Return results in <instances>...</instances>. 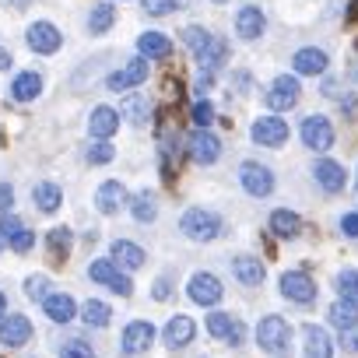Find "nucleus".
<instances>
[{"mask_svg": "<svg viewBox=\"0 0 358 358\" xmlns=\"http://www.w3.org/2000/svg\"><path fill=\"white\" fill-rule=\"evenodd\" d=\"M92 165H106V162H113L116 158V151H113V144L109 141H95L92 148H88V155H85Z\"/></svg>", "mask_w": 358, "mask_h": 358, "instance_id": "obj_42", "label": "nucleus"}, {"mask_svg": "<svg viewBox=\"0 0 358 358\" xmlns=\"http://www.w3.org/2000/svg\"><path fill=\"white\" fill-rule=\"evenodd\" d=\"M302 348H306V358H334V344H330V334L316 323H306L302 327Z\"/></svg>", "mask_w": 358, "mask_h": 358, "instance_id": "obj_20", "label": "nucleus"}, {"mask_svg": "<svg viewBox=\"0 0 358 358\" xmlns=\"http://www.w3.org/2000/svg\"><path fill=\"white\" fill-rule=\"evenodd\" d=\"M264 29H267V18H264V11H260L257 4L239 8V15H236V32H239L246 43L260 39V36H264Z\"/></svg>", "mask_w": 358, "mask_h": 358, "instance_id": "obj_18", "label": "nucleus"}, {"mask_svg": "<svg viewBox=\"0 0 358 358\" xmlns=\"http://www.w3.org/2000/svg\"><path fill=\"white\" fill-rule=\"evenodd\" d=\"M88 278H92L95 285H106L109 292H116V295H123V299H130V295H134V285H130V278L120 271V264H116V260H92Z\"/></svg>", "mask_w": 358, "mask_h": 358, "instance_id": "obj_4", "label": "nucleus"}, {"mask_svg": "<svg viewBox=\"0 0 358 358\" xmlns=\"http://www.w3.org/2000/svg\"><path fill=\"white\" fill-rule=\"evenodd\" d=\"M299 92H302V88H299V78L281 74V78H274L271 88L264 92V102H267L271 113H288V109L299 106Z\"/></svg>", "mask_w": 358, "mask_h": 358, "instance_id": "obj_3", "label": "nucleus"}, {"mask_svg": "<svg viewBox=\"0 0 358 358\" xmlns=\"http://www.w3.org/2000/svg\"><path fill=\"white\" fill-rule=\"evenodd\" d=\"M144 81H148V60L137 57V60L123 64L120 71H113V74L106 78V88H109V92H130V88L144 85Z\"/></svg>", "mask_w": 358, "mask_h": 358, "instance_id": "obj_8", "label": "nucleus"}, {"mask_svg": "<svg viewBox=\"0 0 358 358\" xmlns=\"http://www.w3.org/2000/svg\"><path fill=\"white\" fill-rule=\"evenodd\" d=\"M327 53L323 50H316V46H306V50H299L295 57H292V67H295V74H309V78H316V74H327Z\"/></svg>", "mask_w": 358, "mask_h": 358, "instance_id": "obj_21", "label": "nucleus"}, {"mask_svg": "<svg viewBox=\"0 0 358 358\" xmlns=\"http://www.w3.org/2000/svg\"><path fill=\"white\" fill-rule=\"evenodd\" d=\"M25 295L29 299H36V302H46L53 292H50V278L46 274H32L29 281H25Z\"/></svg>", "mask_w": 358, "mask_h": 358, "instance_id": "obj_38", "label": "nucleus"}, {"mask_svg": "<svg viewBox=\"0 0 358 358\" xmlns=\"http://www.w3.org/2000/svg\"><path fill=\"white\" fill-rule=\"evenodd\" d=\"M341 232H344L348 239H358V211H351V215L341 218Z\"/></svg>", "mask_w": 358, "mask_h": 358, "instance_id": "obj_46", "label": "nucleus"}, {"mask_svg": "<svg viewBox=\"0 0 358 358\" xmlns=\"http://www.w3.org/2000/svg\"><path fill=\"white\" fill-rule=\"evenodd\" d=\"M22 229H25V225H22V218H18V215H11V211H8L4 218H0V239H4V243H11Z\"/></svg>", "mask_w": 358, "mask_h": 358, "instance_id": "obj_43", "label": "nucleus"}, {"mask_svg": "<svg viewBox=\"0 0 358 358\" xmlns=\"http://www.w3.org/2000/svg\"><path fill=\"white\" fill-rule=\"evenodd\" d=\"M348 78L358 81V53H355V60H351V67H348Z\"/></svg>", "mask_w": 358, "mask_h": 358, "instance_id": "obj_51", "label": "nucleus"}, {"mask_svg": "<svg viewBox=\"0 0 358 358\" xmlns=\"http://www.w3.org/2000/svg\"><path fill=\"white\" fill-rule=\"evenodd\" d=\"M281 295L299 302V306H309V302H316V285L306 271H285L281 274Z\"/></svg>", "mask_w": 358, "mask_h": 358, "instance_id": "obj_9", "label": "nucleus"}, {"mask_svg": "<svg viewBox=\"0 0 358 358\" xmlns=\"http://www.w3.org/2000/svg\"><path fill=\"white\" fill-rule=\"evenodd\" d=\"M123 113H127L134 123H144L151 109H148V102H144L141 95H127V99H123Z\"/></svg>", "mask_w": 358, "mask_h": 358, "instance_id": "obj_40", "label": "nucleus"}, {"mask_svg": "<svg viewBox=\"0 0 358 358\" xmlns=\"http://www.w3.org/2000/svg\"><path fill=\"white\" fill-rule=\"evenodd\" d=\"M187 151H190V158H194L197 165H215L218 155H222V141H218L211 130H194V134L187 137Z\"/></svg>", "mask_w": 358, "mask_h": 358, "instance_id": "obj_12", "label": "nucleus"}, {"mask_svg": "<svg viewBox=\"0 0 358 358\" xmlns=\"http://www.w3.org/2000/svg\"><path fill=\"white\" fill-rule=\"evenodd\" d=\"M211 85H215V71H201V78H197V85H194V92L204 99V92H211Z\"/></svg>", "mask_w": 358, "mask_h": 358, "instance_id": "obj_47", "label": "nucleus"}, {"mask_svg": "<svg viewBox=\"0 0 358 358\" xmlns=\"http://www.w3.org/2000/svg\"><path fill=\"white\" fill-rule=\"evenodd\" d=\"M46 246H50L53 264H64V257H67V253H71V246H74V232H71L67 225H57V229H50Z\"/></svg>", "mask_w": 358, "mask_h": 358, "instance_id": "obj_28", "label": "nucleus"}, {"mask_svg": "<svg viewBox=\"0 0 358 358\" xmlns=\"http://www.w3.org/2000/svg\"><path fill=\"white\" fill-rule=\"evenodd\" d=\"M39 95H43V78L36 71H25V74H18L11 81V99L15 102H36Z\"/></svg>", "mask_w": 358, "mask_h": 358, "instance_id": "obj_25", "label": "nucleus"}, {"mask_svg": "<svg viewBox=\"0 0 358 358\" xmlns=\"http://www.w3.org/2000/svg\"><path fill=\"white\" fill-rule=\"evenodd\" d=\"M123 204H130V197H127V187L120 183V179H106V183L95 190V208H99V215H120V208Z\"/></svg>", "mask_w": 358, "mask_h": 358, "instance_id": "obj_14", "label": "nucleus"}, {"mask_svg": "<svg viewBox=\"0 0 358 358\" xmlns=\"http://www.w3.org/2000/svg\"><path fill=\"white\" fill-rule=\"evenodd\" d=\"M32 334H36L32 320L22 316V313H11V316L0 320V344H4V348H25L32 341Z\"/></svg>", "mask_w": 358, "mask_h": 358, "instance_id": "obj_10", "label": "nucleus"}, {"mask_svg": "<svg viewBox=\"0 0 358 358\" xmlns=\"http://www.w3.org/2000/svg\"><path fill=\"white\" fill-rule=\"evenodd\" d=\"M109 260H116L120 267H127V271H137V267H144V250L137 246V243H130V239H116L113 243V250H109Z\"/></svg>", "mask_w": 358, "mask_h": 358, "instance_id": "obj_24", "label": "nucleus"}, {"mask_svg": "<svg viewBox=\"0 0 358 358\" xmlns=\"http://www.w3.org/2000/svg\"><path fill=\"white\" fill-rule=\"evenodd\" d=\"M253 141L260 144V148H281L285 141H288V123L278 116V113H267V116H260L257 123H253Z\"/></svg>", "mask_w": 358, "mask_h": 358, "instance_id": "obj_7", "label": "nucleus"}, {"mask_svg": "<svg viewBox=\"0 0 358 358\" xmlns=\"http://www.w3.org/2000/svg\"><path fill=\"white\" fill-rule=\"evenodd\" d=\"M179 229H183V236L187 239H194V243H211V239H218L222 236V218L215 215V211H204V208H190L187 215H183V222H179Z\"/></svg>", "mask_w": 358, "mask_h": 358, "instance_id": "obj_2", "label": "nucleus"}, {"mask_svg": "<svg viewBox=\"0 0 358 358\" xmlns=\"http://www.w3.org/2000/svg\"><path fill=\"white\" fill-rule=\"evenodd\" d=\"M113 22H116V8L109 4V0H102V4H95L92 15H88V32L92 36H102V32L113 29Z\"/></svg>", "mask_w": 358, "mask_h": 358, "instance_id": "obj_32", "label": "nucleus"}, {"mask_svg": "<svg viewBox=\"0 0 358 358\" xmlns=\"http://www.w3.org/2000/svg\"><path fill=\"white\" fill-rule=\"evenodd\" d=\"M348 351H355V355H358V330L348 337Z\"/></svg>", "mask_w": 358, "mask_h": 358, "instance_id": "obj_52", "label": "nucleus"}, {"mask_svg": "<svg viewBox=\"0 0 358 358\" xmlns=\"http://www.w3.org/2000/svg\"><path fill=\"white\" fill-rule=\"evenodd\" d=\"M32 201L39 204V211L53 215V211L64 204V190H60L57 183H36V187H32Z\"/></svg>", "mask_w": 358, "mask_h": 358, "instance_id": "obj_30", "label": "nucleus"}, {"mask_svg": "<svg viewBox=\"0 0 358 358\" xmlns=\"http://www.w3.org/2000/svg\"><path fill=\"white\" fill-rule=\"evenodd\" d=\"M257 344H260V351H267L271 358L288 355V344H292V327H288V320H281V316H264L260 327H257Z\"/></svg>", "mask_w": 358, "mask_h": 358, "instance_id": "obj_1", "label": "nucleus"}, {"mask_svg": "<svg viewBox=\"0 0 358 358\" xmlns=\"http://www.w3.org/2000/svg\"><path fill=\"white\" fill-rule=\"evenodd\" d=\"M141 4H144L148 15L162 18V15H172V11H187L190 0H141Z\"/></svg>", "mask_w": 358, "mask_h": 358, "instance_id": "obj_37", "label": "nucleus"}, {"mask_svg": "<svg viewBox=\"0 0 358 358\" xmlns=\"http://www.w3.org/2000/svg\"><path fill=\"white\" fill-rule=\"evenodd\" d=\"M8 246H11L15 253H29V250L36 246V232H29V229H22V232H18V236H15V239L8 243Z\"/></svg>", "mask_w": 358, "mask_h": 358, "instance_id": "obj_45", "label": "nucleus"}, {"mask_svg": "<svg viewBox=\"0 0 358 358\" xmlns=\"http://www.w3.org/2000/svg\"><path fill=\"white\" fill-rule=\"evenodd\" d=\"M11 204H15V190H11L8 183H0V215H8Z\"/></svg>", "mask_w": 358, "mask_h": 358, "instance_id": "obj_48", "label": "nucleus"}, {"mask_svg": "<svg viewBox=\"0 0 358 358\" xmlns=\"http://www.w3.org/2000/svg\"><path fill=\"white\" fill-rule=\"evenodd\" d=\"M8 4H15V8H25V4H29V0H8Z\"/></svg>", "mask_w": 358, "mask_h": 358, "instance_id": "obj_54", "label": "nucleus"}, {"mask_svg": "<svg viewBox=\"0 0 358 358\" xmlns=\"http://www.w3.org/2000/svg\"><path fill=\"white\" fill-rule=\"evenodd\" d=\"M137 50L144 60H169L172 57V39L165 32H144L137 39Z\"/></svg>", "mask_w": 358, "mask_h": 358, "instance_id": "obj_23", "label": "nucleus"}, {"mask_svg": "<svg viewBox=\"0 0 358 358\" xmlns=\"http://www.w3.org/2000/svg\"><path fill=\"white\" fill-rule=\"evenodd\" d=\"M183 43L194 50V57H201V53L215 43V36H211L204 25H190V29H183Z\"/></svg>", "mask_w": 358, "mask_h": 358, "instance_id": "obj_36", "label": "nucleus"}, {"mask_svg": "<svg viewBox=\"0 0 358 358\" xmlns=\"http://www.w3.org/2000/svg\"><path fill=\"white\" fill-rule=\"evenodd\" d=\"M208 334L218 337V341H225V344H243L246 327H243L232 313H211V316H208Z\"/></svg>", "mask_w": 358, "mask_h": 358, "instance_id": "obj_15", "label": "nucleus"}, {"mask_svg": "<svg viewBox=\"0 0 358 358\" xmlns=\"http://www.w3.org/2000/svg\"><path fill=\"white\" fill-rule=\"evenodd\" d=\"M60 358H95V351L85 344V341H67L60 348Z\"/></svg>", "mask_w": 358, "mask_h": 358, "instance_id": "obj_44", "label": "nucleus"}, {"mask_svg": "<svg viewBox=\"0 0 358 358\" xmlns=\"http://www.w3.org/2000/svg\"><path fill=\"white\" fill-rule=\"evenodd\" d=\"M25 43H29V50H32V53L50 57V53H57V50L64 46V36H60V29H57V25H50V22H36V25H29Z\"/></svg>", "mask_w": 358, "mask_h": 358, "instance_id": "obj_11", "label": "nucleus"}, {"mask_svg": "<svg viewBox=\"0 0 358 358\" xmlns=\"http://www.w3.org/2000/svg\"><path fill=\"white\" fill-rule=\"evenodd\" d=\"M232 274H236L243 285L253 288V285L264 281V264H260L257 257H236V260H232Z\"/></svg>", "mask_w": 358, "mask_h": 358, "instance_id": "obj_31", "label": "nucleus"}, {"mask_svg": "<svg viewBox=\"0 0 358 358\" xmlns=\"http://www.w3.org/2000/svg\"><path fill=\"white\" fill-rule=\"evenodd\" d=\"M109 316H113V309L106 302H99V299H88L85 309H81V320L88 327H109Z\"/></svg>", "mask_w": 358, "mask_h": 358, "instance_id": "obj_35", "label": "nucleus"}, {"mask_svg": "<svg viewBox=\"0 0 358 358\" xmlns=\"http://www.w3.org/2000/svg\"><path fill=\"white\" fill-rule=\"evenodd\" d=\"M330 323H334L337 330H355V327H358V302L337 299V302L330 306Z\"/></svg>", "mask_w": 358, "mask_h": 358, "instance_id": "obj_29", "label": "nucleus"}, {"mask_svg": "<svg viewBox=\"0 0 358 358\" xmlns=\"http://www.w3.org/2000/svg\"><path fill=\"white\" fill-rule=\"evenodd\" d=\"M302 144L309 148V151H330L334 148V127H330V120L327 116H306L302 120Z\"/></svg>", "mask_w": 358, "mask_h": 358, "instance_id": "obj_6", "label": "nucleus"}, {"mask_svg": "<svg viewBox=\"0 0 358 358\" xmlns=\"http://www.w3.org/2000/svg\"><path fill=\"white\" fill-rule=\"evenodd\" d=\"M225 60H229V43H225L222 36H215V43H211V46H208V50H204V53L197 57L201 71H218V67H222Z\"/></svg>", "mask_w": 358, "mask_h": 358, "instance_id": "obj_33", "label": "nucleus"}, {"mask_svg": "<svg viewBox=\"0 0 358 358\" xmlns=\"http://www.w3.org/2000/svg\"><path fill=\"white\" fill-rule=\"evenodd\" d=\"M190 120H194V127H197V130H208V127L215 123V106H211L208 99H201V102L194 106V113H190Z\"/></svg>", "mask_w": 358, "mask_h": 358, "instance_id": "obj_41", "label": "nucleus"}, {"mask_svg": "<svg viewBox=\"0 0 358 358\" xmlns=\"http://www.w3.org/2000/svg\"><path fill=\"white\" fill-rule=\"evenodd\" d=\"M337 292H341V299L358 302V271H341L337 274Z\"/></svg>", "mask_w": 358, "mask_h": 358, "instance_id": "obj_39", "label": "nucleus"}, {"mask_svg": "<svg viewBox=\"0 0 358 358\" xmlns=\"http://www.w3.org/2000/svg\"><path fill=\"white\" fill-rule=\"evenodd\" d=\"M151 341H155V327H151L148 320H134V323H127V330H123L120 351H123V355H141V351L151 348Z\"/></svg>", "mask_w": 358, "mask_h": 358, "instance_id": "obj_16", "label": "nucleus"}, {"mask_svg": "<svg viewBox=\"0 0 358 358\" xmlns=\"http://www.w3.org/2000/svg\"><path fill=\"white\" fill-rule=\"evenodd\" d=\"M43 313H46L53 323H71V320L78 316V306H74V299H71V295L53 292V295L43 302Z\"/></svg>", "mask_w": 358, "mask_h": 358, "instance_id": "obj_26", "label": "nucleus"}, {"mask_svg": "<svg viewBox=\"0 0 358 358\" xmlns=\"http://www.w3.org/2000/svg\"><path fill=\"white\" fill-rule=\"evenodd\" d=\"M155 299H158V302L169 299V278H158V281H155Z\"/></svg>", "mask_w": 358, "mask_h": 358, "instance_id": "obj_49", "label": "nucleus"}, {"mask_svg": "<svg viewBox=\"0 0 358 358\" xmlns=\"http://www.w3.org/2000/svg\"><path fill=\"white\" fill-rule=\"evenodd\" d=\"M0 246H4V239H0Z\"/></svg>", "mask_w": 358, "mask_h": 358, "instance_id": "obj_56", "label": "nucleus"}, {"mask_svg": "<svg viewBox=\"0 0 358 358\" xmlns=\"http://www.w3.org/2000/svg\"><path fill=\"white\" fill-rule=\"evenodd\" d=\"M313 176H316V183H320L327 194H341V190L348 187V172H344V165H337V162H330V158L316 162Z\"/></svg>", "mask_w": 358, "mask_h": 358, "instance_id": "obj_19", "label": "nucleus"}, {"mask_svg": "<svg viewBox=\"0 0 358 358\" xmlns=\"http://www.w3.org/2000/svg\"><path fill=\"white\" fill-rule=\"evenodd\" d=\"M8 67H11V53L0 46V71H8Z\"/></svg>", "mask_w": 358, "mask_h": 358, "instance_id": "obj_50", "label": "nucleus"}, {"mask_svg": "<svg viewBox=\"0 0 358 358\" xmlns=\"http://www.w3.org/2000/svg\"><path fill=\"white\" fill-rule=\"evenodd\" d=\"M88 130H92V137L109 141V137L120 130V113L109 109V106H95V109H92V120H88Z\"/></svg>", "mask_w": 358, "mask_h": 358, "instance_id": "obj_22", "label": "nucleus"}, {"mask_svg": "<svg viewBox=\"0 0 358 358\" xmlns=\"http://www.w3.org/2000/svg\"><path fill=\"white\" fill-rule=\"evenodd\" d=\"M130 215H134V222H141V225H148V222H155V215H158V204H155V194H148V190H141L134 201H130Z\"/></svg>", "mask_w": 358, "mask_h": 358, "instance_id": "obj_34", "label": "nucleus"}, {"mask_svg": "<svg viewBox=\"0 0 358 358\" xmlns=\"http://www.w3.org/2000/svg\"><path fill=\"white\" fill-rule=\"evenodd\" d=\"M194 334H197V323H194L190 316H183V313H176V316L162 327V341H165L169 348H187V344L194 341Z\"/></svg>", "mask_w": 358, "mask_h": 358, "instance_id": "obj_17", "label": "nucleus"}, {"mask_svg": "<svg viewBox=\"0 0 358 358\" xmlns=\"http://www.w3.org/2000/svg\"><path fill=\"white\" fill-rule=\"evenodd\" d=\"M239 183L250 197H267L274 190V172L260 162H243L239 165Z\"/></svg>", "mask_w": 358, "mask_h": 358, "instance_id": "obj_5", "label": "nucleus"}, {"mask_svg": "<svg viewBox=\"0 0 358 358\" xmlns=\"http://www.w3.org/2000/svg\"><path fill=\"white\" fill-rule=\"evenodd\" d=\"M187 292H190V299H194L197 306H218V302H222V295H225L222 281H218L215 274H208V271L194 274V278H190V285H187Z\"/></svg>", "mask_w": 358, "mask_h": 358, "instance_id": "obj_13", "label": "nucleus"}, {"mask_svg": "<svg viewBox=\"0 0 358 358\" xmlns=\"http://www.w3.org/2000/svg\"><path fill=\"white\" fill-rule=\"evenodd\" d=\"M215 4H225V0H215Z\"/></svg>", "mask_w": 358, "mask_h": 358, "instance_id": "obj_55", "label": "nucleus"}, {"mask_svg": "<svg viewBox=\"0 0 358 358\" xmlns=\"http://www.w3.org/2000/svg\"><path fill=\"white\" fill-rule=\"evenodd\" d=\"M4 316H8V295L0 292V320H4Z\"/></svg>", "mask_w": 358, "mask_h": 358, "instance_id": "obj_53", "label": "nucleus"}, {"mask_svg": "<svg viewBox=\"0 0 358 358\" xmlns=\"http://www.w3.org/2000/svg\"><path fill=\"white\" fill-rule=\"evenodd\" d=\"M271 232H274L278 239H299V232H302V218H299L295 211L281 208V211L271 215Z\"/></svg>", "mask_w": 358, "mask_h": 358, "instance_id": "obj_27", "label": "nucleus"}]
</instances>
